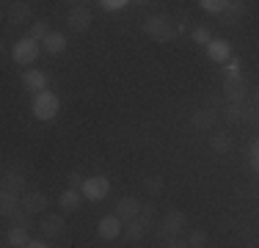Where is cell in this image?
<instances>
[{
	"label": "cell",
	"mask_w": 259,
	"mask_h": 248,
	"mask_svg": "<svg viewBox=\"0 0 259 248\" xmlns=\"http://www.w3.org/2000/svg\"><path fill=\"white\" fill-rule=\"evenodd\" d=\"M28 248H50V245H47V243H39V240H30Z\"/></svg>",
	"instance_id": "obj_38"
},
{
	"label": "cell",
	"mask_w": 259,
	"mask_h": 248,
	"mask_svg": "<svg viewBox=\"0 0 259 248\" xmlns=\"http://www.w3.org/2000/svg\"><path fill=\"white\" fill-rule=\"evenodd\" d=\"M41 47L36 39H30V36H25V39H17L14 47H11V58H14V64L20 66H30L36 58H39Z\"/></svg>",
	"instance_id": "obj_3"
},
{
	"label": "cell",
	"mask_w": 259,
	"mask_h": 248,
	"mask_svg": "<svg viewBox=\"0 0 259 248\" xmlns=\"http://www.w3.org/2000/svg\"><path fill=\"white\" fill-rule=\"evenodd\" d=\"M215 119H218V113H215V110H209V108H201V110H196V113L190 116V121H193V127H196V130H201V133H207V130H212Z\"/></svg>",
	"instance_id": "obj_15"
},
{
	"label": "cell",
	"mask_w": 259,
	"mask_h": 248,
	"mask_svg": "<svg viewBox=\"0 0 259 248\" xmlns=\"http://www.w3.org/2000/svg\"><path fill=\"white\" fill-rule=\"evenodd\" d=\"M64 218H61V213H53V215H45L39 223V229H41V234L45 237H61V232H64Z\"/></svg>",
	"instance_id": "obj_13"
},
{
	"label": "cell",
	"mask_w": 259,
	"mask_h": 248,
	"mask_svg": "<svg viewBox=\"0 0 259 248\" xmlns=\"http://www.w3.org/2000/svg\"><path fill=\"white\" fill-rule=\"evenodd\" d=\"M243 121H245V124H259V108H251V105H245Z\"/></svg>",
	"instance_id": "obj_32"
},
{
	"label": "cell",
	"mask_w": 259,
	"mask_h": 248,
	"mask_svg": "<svg viewBox=\"0 0 259 248\" xmlns=\"http://www.w3.org/2000/svg\"><path fill=\"white\" fill-rule=\"evenodd\" d=\"M30 108H33V116H36L39 121H50V119H55V116H58L61 99L55 97L50 89H47V91H41V94L33 97V105H30Z\"/></svg>",
	"instance_id": "obj_2"
},
{
	"label": "cell",
	"mask_w": 259,
	"mask_h": 248,
	"mask_svg": "<svg viewBox=\"0 0 259 248\" xmlns=\"http://www.w3.org/2000/svg\"><path fill=\"white\" fill-rule=\"evenodd\" d=\"M144 33L149 36V39L160 42V45H165V42H171L177 36V28H174V22H171L168 14H152L149 20L144 22Z\"/></svg>",
	"instance_id": "obj_1"
},
{
	"label": "cell",
	"mask_w": 259,
	"mask_h": 248,
	"mask_svg": "<svg viewBox=\"0 0 259 248\" xmlns=\"http://www.w3.org/2000/svg\"><path fill=\"white\" fill-rule=\"evenodd\" d=\"M83 182H85L83 174H77V171L69 174V188H72V190H83Z\"/></svg>",
	"instance_id": "obj_33"
},
{
	"label": "cell",
	"mask_w": 259,
	"mask_h": 248,
	"mask_svg": "<svg viewBox=\"0 0 259 248\" xmlns=\"http://www.w3.org/2000/svg\"><path fill=\"white\" fill-rule=\"evenodd\" d=\"M20 210H22V196L3 193V198H0V213H3V218H14Z\"/></svg>",
	"instance_id": "obj_17"
},
{
	"label": "cell",
	"mask_w": 259,
	"mask_h": 248,
	"mask_svg": "<svg viewBox=\"0 0 259 248\" xmlns=\"http://www.w3.org/2000/svg\"><path fill=\"white\" fill-rule=\"evenodd\" d=\"M188 226V215L182 213V210H171L168 215L163 218V226H160V237H177V234L182 232V229Z\"/></svg>",
	"instance_id": "obj_6"
},
{
	"label": "cell",
	"mask_w": 259,
	"mask_h": 248,
	"mask_svg": "<svg viewBox=\"0 0 259 248\" xmlns=\"http://www.w3.org/2000/svg\"><path fill=\"white\" fill-rule=\"evenodd\" d=\"M248 83L243 77H226L224 80V97L226 102H234V105H245L248 102Z\"/></svg>",
	"instance_id": "obj_5"
},
{
	"label": "cell",
	"mask_w": 259,
	"mask_h": 248,
	"mask_svg": "<svg viewBox=\"0 0 259 248\" xmlns=\"http://www.w3.org/2000/svg\"><path fill=\"white\" fill-rule=\"evenodd\" d=\"M207 58L215 61V64H226L232 58V45L226 39H212L207 45Z\"/></svg>",
	"instance_id": "obj_10"
},
{
	"label": "cell",
	"mask_w": 259,
	"mask_h": 248,
	"mask_svg": "<svg viewBox=\"0 0 259 248\" xmlns=\"http://www.w3.org/2000/svg\"><path fill=\"white\" fill-rule=\"evenodd\" d=\"M144 188H146V193H149V196H160V193H163V177H160V174L146 177Z\"/></svg>",
	"instance_id": "obj_26"
},
{
	"label": "cell",
	"mask_w": 259,
	"mask_h": 248,
	"mask_svg": "<svg viewBox=\"0 0 259 248\" xmlns=\"http://www.w3.org/2000/svg\"><path fill=\"white\" fill-rule=\"evenodd\" d=\"M30 218H33V215H30L28 210H20V213H17L11 221H14V226H22V229H28V226H30Z\"/></svg>",
	"instance_id": "obj_30"
},
{
	"label": "cell",
	"mask_w": 259,
	"mask_h": 248,
	"mask_svg": "<svg viewBox=\"0 0 259 248\" xmlns=\"http://www.w3.org/2000/svg\"><path fill=\"white\" fill-rule=\"evenodd\" d=\"M201 9H204L207 11V14H224V9H226V0H201Z\"/></svg>",
	"instance_id": "obj_28"
},
{
	"label": "cell",
	"mask_w": 259,
	"mask_h": 248,
	"mask_svg": "<svg viewBox=\"0 0 259 248\" xmlns=\"http://www.w3.org/2000/svg\"><path fill=\"white\" fill-rule=\"evenodd\" d=\"M152 215H155V204H144V207H141V215H138V218H144L146 223H149Z\"/></svg>",
	"instance_id": "obj_35"
},
{
	"label": "cell",
	"mask_w": 259,
	"mask_h": 248,
	"mask_svg": "<svg viewBox=\"0 0 259 248\" xmlns=\"http://www.w3.org/2000/svg\"><path fill=\"white\" fill-rule=\"evenodd\" d=\"M100 6H102L105 11H121L127 6V0H102Z\"/></svg>",
	"instance_id": "obj_31"
},
{
	"label": "cell",
	"mask_w": 259,
	"mask_h": 248,
	"mask_svg": "<svg viewBox=\"0 0 259 248\" xmlns=\"http://www.w3.org/2000/svg\"><path fill=\"white\" fill-rule=\"evenodd\" d=\"M243 116H245V105L226 102V108H224V119L229 121V124H237V121H243Z\"/></svg>",
	"instance_id": "obj_23"
},
{
	"label": "cell",
	"mask_w": 259,
	"mask_h": 248,
	"mask_svg": "<svg viewBox=\"0 0 259 248\" xmlns=\"http://www.w3.org/2000/svg\"><path fill=\"white\" fill-rule=\"evenodd\" d=\"M146 229H149V223H146L144 218H133V221H127L124 234H127L130 243H141V240H144V234H146Z\"/></svg>",
	"instance_id": "obj_16"
},
{
	"label": "cell",
	"mask_w": 259,
	"mask_h": 248,
	"mask_svg": "<svg viewBox=\"0 0 259 248\" xmlns=\"http://www.w3.org/2000/svg\"><path fill=\"white\" fill-rule=\"evenodd\" d=\"M41 50H47L50 55H58L66 50V36L61 33V30H50V36H47L45 42H41Z\"/></svg>",
	"instance_id": "obj_18"
},
{
	"label": "cell",
	"mask_w": 259,
	"mask_h": 248,
	"mask_svg": "<svg viewBox=\"0 0 259 248\" xmlns=\"http://www.w3.org/2000/svg\"><path fill=\"white\" fill-rule=\"evenodd\" d=\"M207 232L204 229H193V232H190V237H188V245L190 248H204L207 245Z\"/></svg>",
	"instance_id": "obj_29"
},
{
	"label": "cell",
	"mask_w": 259,
	"mask_h": 248,
	"mask_svg": "<svg viewBox=\"0 0 259 248\" xmlns=\"http://www.w3.org/2000/svg\"><path fill=\"white\" fill-rule=\"evenodd\" d=\"M141 207H144V204L138 201V198H119V204H116V213L113 215H119L121 221H133V218H138L141 215Z\"/></svg>",
	"instance_id": "obj_12"
},
{
	"label": "cell",
	"mask_w": 259,
	"mask_h": 248,
	"mask_svg": "<svg viewBox=\"0 0 259 248\" xmlns=\"http://www.w3.org/2000/svg\"><path fill=\"white\" fill-rule=\"evenodd\" d=\"M248 105H251V108H259V86L254 91H248Z\"/></svg>",
	"instance_id": "obj_37"
},
{
	"label": "cell",
	"mask_w": 259,
	"mask_h": 248,
	"mask_svg": "<svg viewBox=\"0 0 259 248\" xmlns=\"http://www.w3.org/2000/svg\"><path fill=\"white\" fill-rule=\"evenodd\" d=\"M22 86L36 97V94H41V91H47V74L39 72V69H28V72H22Z\"/></svg>",
	"instance_id": "obj_11"
},
{
	"label": "cell",
	"mask_w": 259,
	"mask_h": 248,
	"mask_svg": "<svg viewBox=\"0 0 259 248\" xmlns=\"http://www.w3.org/2000/svg\"><path fill=\"white\" fill-rule=\"evenodd\" d=\"M251 157H259V141H254V146H251Z\"/></svg>",
	"instance_id": "obj_39"
},
{
	"label": "cell",
	"mask_w": 259,
	"mask_h": 248,
	"mask_svg": "<svg viewBox=\"0 0 259 248\" xmlns=\"http://www.w3.org/2000/svg\"><path fill=\"white\" fill-rule=\"evenodd\" d=\"M25 179L22 174H6L3 177V193H14V196H25Z\"/></svg>",
	"instance_id": "obj_20"
},
{
	"label": "cell",
	"mask_w": 259,
	"mask_h": 248,
	"mask_svg": "<svg viewBox=\"0 0 259 248\" xmlns=\"http://www.w3.org/2000/svg\"><path fill=\"white\" fill-rule=\"evenodd\" d=\"M80 198H83V193L80 190H72V188H66L64 193H61V213H72V210H77V204H80Z\"/></svg>",
	"instance_id": "obj_21"
},
{
	"label": "cell",
	"mask_w": 259,
	"mask_h": 248,
	"mask_svg": "<svg viewBox=\"0 0 259 248\" xmlns=\"http://www.w3.org/2000/svg\"><path fill=\"white\" fill-rule=\"evenodd\" d=\"M251 169H254L259 174V157H251Z\"/></svg>",
	"instance_id": "obj_40"
},
{
	"label": "cell",
	"mask_w": 259,
	"mask_h": 248,
	"mask_svg": "<svg viewBox=\"0 0 259 248\" xmlns=\"http://www.w3.org/2000/svg\"><path fill=\"white\" fill-rule=\"evenodd\" d=\"M6 22L17 25V28L28 25L30 22V6L28 3H9L6 6Z\"/></svg>",
	"instance_id": "obj_9"
},
{
	"label": "cell",
	"mask_w": 259,
	"mask_h": 248,
	"mask_svg": "<svg viewBox=\"0 0 259 248\" xmlns=\"http://www.w3.org/2000/svg\"><path fill=\"white\" fill-rule=\"evenodd\" d=\"M6 240H9L11 248H28L30 245V234H28V229H22V226H11L9 234H6Z\"/></svg>",
	"instance_id": "obj_19"
},
{
	"label": "cell",
	"mask_w": 259,
	"mask_h": 248,
	"mask_svg": "<svg viewBox=\"0 0 259 248\" xmlns=\"http://www.w3.org/2000/svg\"><path fill=\"white\" fill-rule=\"evenodd\" d=\"M245 14V3H226V9H224V20L226 22H234V20H240V17Z\"/></svg>",
	"instance_id": "obj_24"
},
{
	"label": "cell",
	"mask_w": 259,
	"mask_h": 248,
	"mask_svg": "<svg viewBox=\"0 0 259 248\" xmlns=\"http://www.w3.org/2000/svg\"><path fill=\"white\" fill-rule=\"evenodd\" d=\"M66 25H69V30H75V33L89 30L91 28V11L85 9V6H72L69 14H66Z\"/></svg>",
	"instance_id": "obj_8"
},
{
	"label": "cell",
	"mask_w": 259,
	"mask_h": 248,
	"mask_svg": "<svg viewBox=\"0 0 259 248\" xmlns=\"http://www.w3.org/2000/svg\"><path fill=\"white\" fill-rule=\"evenodd\" d=\"M209 146H212L215 154H229L232 152V138L226 133H215V138L209 141Z\"/></svg>",
	"instance_id": "obj_22"
},
{
	"label": "cell",
	"mask_w": 259,
	"mask_h": 248,
	"mask_svg": "<svg viewBox=\"0 0 259 248\" xmlns=\"http://www.w3.org/2000/svg\"><path fill=\"white\" fill-rule=\"evenodd\" d=\"M193 42H196V45H201V47H207L209 42H212V33H209L207 25H196V28H193Z\"/></svg>",
	"instance_id": "obj_27"
},
{
	"label": "cell",
	"mask_w": 259,
	"mask_h": 248,
	"mask_svg": "<svg viewBox=\"0 0 259 248\" xmlns=\"http://www.w3.org/2000/svg\"><path fill=\"white\" fill-rule=\"evenodd\" d=\"M163 248H190V245H188V240H180V237H171V240H168V243H165Z\"/></svg>",
	"instance_id": "obj_36"
},
{
	"label": "cell",
	"mask_w": 259,
	"mask_h": 248,
	"mask_svg": "<svg viewBox=\"0 0 259 248\" xmlns=\"http://www.w3.org/2000/svg\"><path fill=\"white\" fill-rule=\"evenodd\" d=\"M22 210H28L30 215H39L47 210V196L39 193V190H30V193L22 196Z\"/></svg>",
	"instance_id": "obj_14"
},
{
	"label": "cell",
	"mask_w": 259,
	"mask_h": 248,
	"mask_svg": "<svg viewBox=\"0 0 259 248\" xmlns=\"http://www.w3.org/2000/svg\"><path fill=\"white\" fill-rule=\"evenodd\" d=\"M28 30H30L28 36H30V39H36V42H39V39L45 42L47 36H50V30H47V22H45V20H36V22H30V28H28Z\"/></svg>",
	"instance_id": "obj_25"
},
{
	"label": "cell",
	"mask_w": 259,
	"mask_h": 248,
	"mask_svg": "<svg viewBox=\"0 0 259 248\" xmlns=\"http://www.w3.org/2000/svg\"><path fill=\"white\" fill-rule=\"evenodd\" d=\"M83 198H89V201H102L105 196L110 193V182H108V177H102V174H97V177H89L83 182Z\"/></svg>",
	"instance_id": "obj_4"
},
{
	"label": "cell",
	"mask_w": 259,
	"mask_h": 248,
	"mask_svg": "<svg viewBox=\"0 0 259 248\" xmlns=\"http://www.w3.org/2000/svg\"><path fill=\"white\" fill-rule=\"evenodd\" d=\"M226 77H240V61H229L226 64Z\"/></svg>",
	"instance_id": "obj_34"
},
{
	"label": "cell",
	"mask_w": 259,
	"mask_h": 248,
	"mask_svg": "<svg viewBox=\"0 0 259 248\" xmlns=\"http://www.w3.org/2000/svg\"><path fill=\"white\" fill-rule=\"evenodd\" d=\"M121 232H124V221H121L119 215H105V218H100V223H97L100 240H116Z\"/></svg>",
	"instance_id": "obj_7"
}]
</instances>
